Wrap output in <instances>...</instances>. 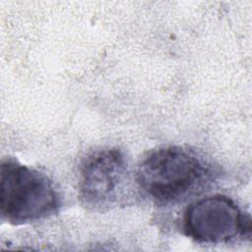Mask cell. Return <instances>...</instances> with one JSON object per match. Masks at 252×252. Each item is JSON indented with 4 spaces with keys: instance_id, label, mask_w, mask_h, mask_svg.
<instances>
[{
    "instance_id": "cell-1",
    "label": "cell",
    "mask_w": 252,
    "mask_h": 252,
    "mask_svg": "<svg viewBox=\"0 0 252 252\" xmlns=\"http://www.w3.org/2000/svg\"><path fill=\"white\" fill-rule=\"evenodd\" d=\"M209 166L192 150L163 146L150 152L139 163L136 179L141 190L158 204L176 203L207 181Z\"/></svg>"
},
{
    "instance_id": "cell-4",
    "label": "cell",
    "mask_w": 252,
    "mask_h": 252,
    "mask_svg": "<svg viewBox=\"0 0 252 252\" xmlns=\"http://www.w3.org/2000/svg\"><path fill=\"white\" fill-rule=\"evenodd\" d=\"M126 159L117 148H104L90 154L82 163L79 192L90 206H102L115 196L126 174Z\"/></svg>"
},
{
    "instance_id": "cell-2",
    "label": "cell",
    "mask_w": 252,
    "mask_h": 252,
    "mask_svg": "<svg viewBox=\"0 0 252 252\" xmlns=\"http://www.w3.org/2000/svg\"><path fill=\"white\" fill-rule=\"evenodd\" d=\"M60 197L43 172L4 158L0 169V212L8 222L18 225L45 219L58 212Z\"/></svg>"
},
{
    "instance_id": "cell-3",
    "label": "cell",
    "mask_w": 252,
    "mask_h": 252,
    "mask_svg": "<svg viewBox=\"0 0 252 252\" xmlns=\"http://www.w3.org/2000/svg\"><path fill=\"white\" fill-rule=\"evenodd\" d=\"M184 233L201 243H225L250 236L249 216L224 195H213L191 204L182 218Z\"/></svg>"
}]
</instances>
